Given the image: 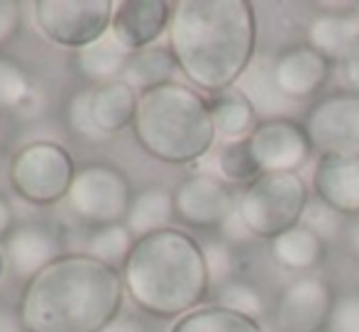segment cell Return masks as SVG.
Masks as SVG:
<instances>
[{
    "label": "cell",
    "mask_w": 359,
    "mask_h": 332,
    "mask_svg": "<svg viewBox=\"0 0 359 332\" xmlns=\"http://www.w3.org/2000/svg\"><path fill=\"white\" fill-rule=\"evenodd\" d=\"M123 274L86 251L62 254L20 291L22 332H100L120 315Z\"/></svg>",
    "instance_id": "obj_1"
},
{
    "label": "cell",
    "mask_w": 359,
    "mask_h": 332,
    "mask_svg": "<svg viewBox=\"0 0 359 332\" xmlns=\"http://www.w3.org/2000/svg\"><path fill=\"white\" fill-rule=\"evenodd\" d=\"M255 44L257 18L247 0L174 3L169 49L196 88L217 95L237 85L255 59Z\"/></svg>",
    "instance_id": "obj_2"
},
{
    "label": "cell",
    "mask_w": 359,
    "mask_h": 332,
    "mask_svg": "<svg viewBox=\"0 0 359 332\" xmlns=\"http://www.w3.org/2000/svg\"><path fill=\"white\" fill-rule=\"evenodd\" d=\"M120 274L133 303L154 318H181L191 313L210 289L203 247L176 228L135 240Z\"/></svg>",
    "instance_id": "obj_3"
},
{
    "label": "cell",
    "mask_w": 359,
    "mask_h": 332,
    "mask_svg": "<svg viewBox=\"0 0 359 332\" xmlns=\"http://www.w3.org/2000/svg\"><path fill=\"white\" fill-rule=\"evenodd\" d=\"M133 132L149 157L176 166L203 159L217 137L208 100L174 81L140 93Z\"/></svg>",
    "instance_id": "obj_4"
},
{
    "label": "cell",
    "mask_w": 359,
    "mask_h": 332,
    "mask_svg": "<svg viewBox=\"0 0 359 332\" xmlns=\"http://www.w3.org/2000/svg\"><path fill=\"white\" fill-rule=\"evenodd\" d=\"M308 188L301 174H262L237 200V215L252 237L274 240L301 225L308 208Z\"/></svg>",
    "instance_id": "obj_5"
},
{
    "label": "cell",
    "mask_w": 359,
    "mask_h": 332,
    "mask_svg": "<svg viewBox=\"0 0 359 332\" xmlns=\"http://www.w3.org/2000/svg\"><path fill=\"white\" fill-rule=\"evenodd\" d=\"M74 176L76 164L69 149L49 139L20 147L8 164L13 191L32 205H54L67 200Z\"/></svg>",
    "instance_id": "obj_6"
},
{
    "label": "cell",
    "mask_w": 359,
    "mask_h": 332,
    "mask_svg": "<svg viewBox=\"0 0 359 332\" xmlns=\"http://www.w3.org/2000/svg\"><path fill=\"white\" fill-rule=\"evenodd\" d=\"M133 195V186L120 169L110 164H86L76 169L67 205L83 223L103 228L125 223Z\"/></svg>",
    "instance_id": "obj_7"
},
{
    "label": "cell",
    "mask_w": 359,
    "mask_h": 332,
    "mask_svg": "<svg viewBox=\"0 0 359 332\" xmlns=\"http://www.w3.org/2000/svg\"><path fill=\"white\" fill-rule=\"evenodd\" d=\"M115 5L110 0H37L34 22L49 42L67 49L90 47L113 27Z\"/></svg>",
    "instance_id": "obj_8"
},
{
    "label": "cell",
    "mask_w": 359,
    "mask_h": 332,
    "mask_svg": "<svg viewBox=\"0 0 359 332\" xmlns=\"http://www.w3.org/2000/svg\"><path fill=\"white\" fill-rule=\"evenodd\" d=\"M306 134L320 154H359V95L335 93L318 100L308 113Z\"/></svg>",
    "instance_id": "obj_9"
},
{
    "label": "cell",
    "mask_w": 359,
    "mask_h": 332,
    "mask_svg": "<svg viewBox=\"0 0 359 332\" xmlns=\"http://www.w3.org/2000/svg\"><path fill=\"white\" fill-rule=\"evenodd\" d=\"M335 293L320 276H301L291 281L276 298V332H323L327 328Z\"/></svg>",
    "instance_id": "obj_10"
},
{
    "label": "cell",
    "mask_w": 359,
    "mask_h": 332,
    "mask_svg": "<svg viewBox=\"0 0 359 332\" xmlns=\"http://www.w3.org/2000/svg\"><path fill=\"white\" fill-rule=\"evenodd\" d=\"M247 144L262 174H298L313 149L306 127L286 118L259 123Z\"/></svg>",
    "instance_id": "obj_11"
},
{
    "label": "cell",
    "mask_w": 359,
    "mask_h": 332,
    "mask_svg": "<svg viewBox=\"0 0 359 332\" xmlns=\"http://www.w3.org/2000/svg\"><path fill=\"white\" fill-rule=\"evenodd\" d=\"M176 218L198 230L222 228L237 210L225 181L213 174H191L174 191Z\"/></svg>",
    "instance_id": "obj_12"
},
{
    "label": "cell",
    "mask_w": 359,
    "mask_h": 332,
    "mask_svg": "<svg viewBox=\"0 0 359 332\" xmlns=\"http://www.w3.org/2000/svg\"><path fill=\"white\" fill-rule=\"evenodd\" d=\"M62 247V237H59V233L52 225L22 223L15 225L13 233L5 237L3 254L10 271L27 284L44 266H49L54 259H59L64 254Z\"/></svg>",
    "instance_id": "obj_13"
},
{
    "label": "cell",
    "mask_w": 359,
    "mask_h": 332,
    "mask_svg": "<svg viewBox=\"0 0 359 332\" xmlns=\"http://www.w3.org/2000/svg\"><path fill=\"white\" fill-rule=\"evenodd\" d=\"M174 5L166 0H125L115 5L110 34L128 52H142L154 47L164 32H169Z\"/></svg>",
    "instance_id": "obj_14"
},
{
    "label": "cell",
    "mask_w": 359,
    "mask_h": 332,
    "mask_svg": "<svg viewBox=\"0 0 359 332\" xmlns=\"http://www.w3.org/2000/svg\"><path fill=\"white\" fill-rule=\"evenodd\" d=\"M271 74L281 93L298 103L316 95L325 85L330 76V62L311 44H293L274 59Z\"/></svg>",
    "instance_id": "obj_15"
},
{
    "label": "cell",
    "mask_w": 359,
    "mask_h": 332,
    "mask_svg": "<svg viewBox=\"0 0 359 332\" xmlns=\"http://www.w3.org/2000/svg\"><path fill=\"white\" fill-rule=\"evenodd\" d=\"M313 188L335 213L359 215V154H320Z\"/></svg>",
    "instance_id": "obj_16"
},
{
    "label": "cell",
    "mask_w": 359,
    "mask_h": 332,
    "mask_svg": "<svg viewBox=\"0 0 359 332\" xmlns=\"http://www.w3.org/2000/svg\"><path fill=\"white\" fill-rule=\"evenodd\" d=\"M137 100L140 93L123 78L90 88V115L98 132L108 137L130 127L137 113Z\"/></svg>",
    "instance_id": "obj_17"
},
{
    "label": "cell",
    "mask_w": 359,
    "mask_h": 332,
    "mask_svg": "<svg viewBox=\"0 0 359 332\" xmlns=\"http://www.w3.org/2000/svg\"><path fill=\"white\" fill-rule=\"evenodd\" d=\"M271 64L274 62H269L266 57H255L247 71L242 74V78L237 81V90L250 100L252 108L262 118V123L264 120H279V113H286L293 105V100H288L279 90V85L274 83Z\"/></svg>",
    "instance_id": "obj_18"
},
{
    "label": "cell",
    "mask_w": 359,
    "mask_h": 332,
    "mask_svg": "<svg viewBox=\"0 0 359 332\" xmlns=\"http://www.w3.org/2000/svg\"><path fill=\"white\" fill-rule=\"evenodd\" d=\"M130 57H133V52H128V49L108 32L95 44L76 52L74 67L83 78L103 85V83L120 81V78H123L125 69H128V64H130Z\"/></svg>",
    "instance_id": "obj_19"
},
{
    "label": "cell",
    "mask_w": 359,
    "mask_h": 332,
    "mask_svg": "<svg viewBox=\"0 0 359 332\" xmlns=\"http://www.w3.org/2000/svg\"><path fill=\"white\" fill-rule=\"evenodd\" d=\"M174 215V193L166 191L164 186H147L133 195L125 225L135 235V240H140L151 233L166 230Z\"/></svg>",
    "instance_id": "obj_20"
},
{
    "label": "cell",
    "mask_w": 359,
    "mask_h": 332,
    "mask_svg": "<svg viewBox=\"0 0 359 332\" xmlns=\"http://www.w3.org/2000/svg\"><path fill=\"white\" fill-rule=\"evenodd\" d=\"M359 37V18L355 13H323L308 27V44L327 62L345 57L350 44Z\"/></svg>",
    "instance_id": "obj_21"
},
{
    "label": "cell",
    "mask_w": 359,
    "mask_h": 332,
    "mask_svg": "<svg viewBox=\"0 0 359 332\" xmlns=\"http://www.w3.org/2000/svg\"><path fill=\"white\" fill-rule=\"evenodd\" d=\"M208 103L215 132L220 137L230 139V142L247 139L257 130V125L262 123L257 110L252 108V103L237 88L222 90V93L213 95V100H208Z\"/></svg>",
    "instance_id": "obj_22"
},
{
    "label": "cell",
    "mask_w": 359,
    "mask_h": 332,
    "mask_svg": "<svg viewBox=\"0 0 359 332\" xmlns=\"http://www.w3.org/2000/svg\"><path fill=\"white\" fill-rule=\"evenodd\" d=\"M323 240L318 237L313 230L306 225H296V228L281 233L269 242V251L279 266L288 271H308L323 259Z\"/></svg>",
    "instance_id": "obj_23"
},
{
    "label": "cell",
    "mask_w": 359,
    "mask_h": 332,
    "mask_svg": "<svg viewBox=\"0 0 359 332\" xmlns=\"http://www.w3.org/2000/svg\"><path fill=\"white\" fill-rule=\"evenodd\" d=\"M176 59L169 47H147L142 52H135L130 57V64L123 74V81L133 85L137 93L159 88L164 83H171V76L176 71Z\"/></svg>",
    "instance_id": "obj_24"
},
{
    "label": "cell",
    "mask_w": 359,
    "mask_h": 332,
    "mask_svg": "<svg viewBox=\"0 0 359 332\" xmlns=\"http://www.w3.org/2000/svg\"><path fill=\"white\" fill-rule=\"evenodd\" d=\"M169 332H264L259 323L220 305H203L181 315Z\"/></svg>",
    "instance_id": "obj_25"
},
{
    "label": "cell",
    "mask_w": 359,
    "mask_h": 332,
    "mask_svg": "<svg viewBox=\"0 0 359 332\" xmlns=\"http://www.w3.org/2000/svg\"><path fill=\"white\" fill-rule=\"evenodd\" d=\"M37 103V90L29 81L27 71L18 62L0 57V110L25 113Z\"/></svg>",
    "instance_id": "obj_26"
},
{
    "label": "cell",
    "mask_w": 359,
    "mask_h": 332,
    "mask_svg": "<svg viewBox=\"0 0 359 332\" xmlns=\"http://www.w3.org/2000/svg\"><path fill=\"white\" fill-rule=\"evenodd\" d=\"M133 247H135V235L130 233L125 223H115L93 230V235L88 237L86 254H90L93 259L118 269V266H125Z\"/></svg>",
    "instance_id": "obj_27"
},
{
    "label": "cell",
    "mask_w": 359,
    "mask_h": 332,
    "mask_svg": "<svg viewBox=\"0 0 359 332\" xmlns=\"http://www.w3.org/2000/svg\"><path fill=\"white\" fill-rule=\"evenodd\" d=\"M217 303L220 308L232 310V313H240L245 318L257 320L262 313H264V298H262L259 289L250 281L242 279H232L227 284H222L217 289Z\"/></svg>",
    "instance_id": "obj_28"
},
{
    "label": "cell",
    "mask_w": 359,
    "mask_h": 332,
    "mask_svg": "<svg viewBox=\"0 0 359 332\" xmlns=\"http://www.w3.org/2000/svg\"><path fill=\"white\" fill-rule=\"evenodd\" d=\"M217 166H220V174L225 176L232 184H247L250 186L255 179H259L262 171L257 166L255 157L250 152V144L247 139L242 142H230L227 147H222L220 157H217Z\"/></svg>",
    "instance_id": "obj_29"
},
{
    "label": "cell",
    "mask_w": 359,
    "mask_h": 332,
    "mask_svg": "<svg viewBox=\"0 0 359 332\" xmlns=\"http://www.w3.org/2000/svg\"><path fill=\"white\" fill-rule=\"evenodd\" d=\"M201 247H203L205 266H208L210 286H222L232 281V274L237 269L235 244H230L227 240H210Z\"/></svg>",
    "instance_id": "obj_30"
},
{
    "label": "cell",
    "mask_w": 359,
    "mask_h": 332,
    "mask_svg": "<svg viewBox=\"0 0 359 332\" xmlns=\"http://www.w3.org/2000/svg\"><path fill=\"white\" fill-rule=\"evenodd\" d=\"M67 120L72 132H76L83 139H100L103 134L98 132L93 123V115H90V88H83L79 93H74L69 98L67 105Z\"/></svg>",
    "instance_id": "obj_31"
},
{
    "label": "cell",
    "mask_w": 359,
    "mask_h": 332,
    "mask_svg": "<svg viewBox=\"0 0 359 332\" xmlns=\"http://www.w3.org/2000/svg\"><path fill=\"white\" fill-rule=\"evenodd\" d=\"M303 225L308 230H313L323 242H327V240H332L340 233V213H335L330 205L316 198L313 203H308L306 213H303Z\"/></svg>",
    "instance_id": "obj_32"
},
{
    "label": "cell",
    "mask_w": 359,
    "mask_h": 332,
    "mask_svg": "<svg viewBox=\"0 0 359 332\" xmlns=\"http://www.w3.org/2000/svg\"><path fill=\"white\" fill-rule=\"evenodd\" d=\"M327 332H359V293H347L335 298Z\"/></svg>",
    "instance_id": "obj_33"
},
{
    "label": "cell",
    "mask_w": 359,
    "mask_h": 332,
    "mask_svg": "<svg viewBox=\"0 0 359 332\" xmlns=\"http://www.w3.org/2000/svg\"><path fill=\"white\" fill-rule=\"evenodd\" d=\"M20 22H22L20 5L13 3V0H0V47L18 34Z\"/></svg>",
    "instance_id": "obj_34"
},
{
    "label": "cell",
    "mask_w": 359,
    "mask_h": 332,
    "mask_svg": "<svg viewBox=\"0 0 359 332\" xmlns=\"http://www.w3.org/2000/svg\"><path fill=\"white\" fill-rule=\"evenodd\" d=\"M340 71L342 81L347 85V93L359 95V37L350 44L345 57L340 59Z\"/></svg>",
    "instance_id": "obj_35"
},
{
    "label": "cell",
    "mask_w": 359,
    "mask_h": 332,
    "mask_svg": "<svg viewBox=\"0 0 359 332\" xmlns=\"http://www.w3.org/2000/svg\"><path fill=\"white\" fill-rule=\"evenodd\" d=\"M15 230V210L10 200L0 193V240H5Z\"/></svg>",
    "instance_id": "obj_36"
},
{
    "label": "cell",
    "mask_w": 359,
    "mask_h": 332,
    "mask_svg": "<svg viewBox=\"0 0 359 332\" xmlns=\"http://www.w3.org/2000/svg\"><path fill=\"white\" fill-rule=\"evenodd\" d=\"M100 332H147V330L137 318H133V315H118L108 328H103Z\"/></svg>",
    "instance_id": "obj_37"
},
{
    "label": "cell",
    "mask_w": 359,
    "mask_h": 332,
    "mask_svg": "<svg viewBox=\"0 0 359 332\" xmlns=\"http://www.w3.org/2000/svg\"><path fill=\"white\" fill-rule=\"evenodd\" d=\"M0 332H22V325L18 320V313L8 305L0 303Z\"/></svg>",
    "instance_id": "obj_38"
},
{
    "label": "cell",
    "mask_w": 359,
    "mask_h": 332,
    "mask_svg": "<svg viewBox=\"0 0 359 332\" xmlns=\"http://www.w3.org/2000/svg\"><path fill=\"white\" fill-rule=\"evenodd\" d=\"M347 242H350L352 254H357V256H359V220L350 228V233H347Z\"/></svg>",
    "instance_id": "obj_39"
},
{
    "label": "cell",
    "mask_w": 359,
    "mask_h": 332,
    "mask_svg": "<svg viewBox=\"0 0 359 332\" xmlns=\"http://www.w3.org/2000/svg\"><path fill=\"white\" fill-rule=\"evenodd\" d=\"M3 271H5V254H3V247H0V279H3Z\"/></svg>",
    "instance_id": "obj_40"
},
{
    "label": "cell",
    "mask_w": 359,
    "mask_h": 332,
    "mask_svg": "<svg viewBox=\"0 0 359 332\" xmlns=\"http://www.w3.org/2000/svg\"><path fill=\"white\" fill-rule=\"evenodd\" d=\"M352 10H355V15H357V18H359V3H355V5H352Z\"/></svg>",
    "instance_id": "obj_41"
},
{
    "label": "cell",
    "mask_w": 359,
    "mask_h": 332,
    "mask_svg": "<svg viewBox=\"0 0 359 332\" xmlns=\"http://www.w3.org/2000/svg\"><path fill=\"white\" fill-rule=\"evenodd\" d=\"M0 142H3V120H0Z\"/></svg>",
    "instance_id": "obj_42"
}]
</instances>
